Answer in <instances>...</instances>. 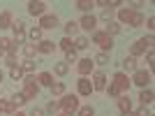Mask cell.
<instances>
[{
	"label": "cell",
	"mask_w": 155,
	"mask_h": 116,
	"mask_svg": "<svg viewBox=\"0 0 155 116\" xmlns=\"http://www.w3.org/2000/svg\"><path fill=\"white\" fill-rule=\"evenodd\" d=\"M143 14H139V12H132V9H120L118 12V23H127V26H132V28H139V26H143Z\"/></svg>",
	"instance_id": "cell-1"
},
{
	"label": "cell",
	"mask_w": 155,
	"mask_h": 116,
	"mask_svg": "<svg viewBox=\"0 0 155 116\" xmlns=\"http://www.w3.org/2000/svg\"><path fill=\"white\" fill-rule=\"evenodd\" d=\"M39 93V86H37V79L32 77V74H28L26 79H23V93L21 95L26 97V100H35Z\"/></svg>",
	"instance_id": "cell-2"
},
{
	"label": "cell",
	"mask_w": 155,
	"mask_h": 116,
	"mask_svg": "<svg viewBox=\"0 0 155 116\" xmlns=\"http://www.w3.org/2000/svg\"><path fill=\"white\" fill-rule=\"evenodd\" d=\"M93 42H95V44L100 46V49H102L100 53H107V51H111V46H114L111 37H109V35H107L104 30H95V32H93Z\"/></svg>",
	"instance_id": "cell-3"
},
{
	"label": "cell",
	"mask_w": 155,
	"mask_h": 116,
	"mask_svg": "<svg viewBox=\"0 0 155 116\" xmlns=\"http://www.w3.org/2000/svg\"><path fill=\"white\" fill-rule=\"evenodd\" d=\"M58 107L65 111V114H74L79 109V97L77 95H63V100L58 102Z\"/></svg>",
	"instance_id": "cell-4"
},
{
	"label": "cell",
	"mask_w": 155,
	"mask_h": 116,
	"mask_svg": "<svg viewBox=\"0 0 155 116\" xmlns=\"http://www.w3.org/2000/svg\"><path fill=\"white\" fill-rule=\"evenodd\" d=\"M153 49V37H141V39H137L134 44H132V58L139 56V53H146Z\"/></svg>",
	"instance_id": "cell-5"
},
{
	"label": "cell",
	"mask_w": 155,
	"mask_h": 116,
	"mask_svg": "<svg viewBox=\"0 0 155 116\" xmlns=\"http://www.w3.org/2000/svg\"><path fill=\"white\" fill-rule=\"evenodd\" d=\"M111 84H114L118 90H120V93H123V90H127V88H130V84H132V81H130V77L125 74V72H116Z\"/></svg>",
	"instance_id": "cell-6"
},
{
	"label": "cell",
	"mask_w": 155,
	"mask_h": 116,
	"mask_svg": "<svg viewBox=\"0 0 155 116\" xmlns=\"http://www.w3.org/2000/svg\"><path fill=\"white\" fill-rule=\"evenodd\" d=\"M132 84H137V86H141V88H146L148 86V81H150V72H146V70H137L134 72V77L130 79Z\"/></svg>",
	"instance_id": "cell-7"
},
{
	"label": "cell",
	"mask_w": 155,
	"mask_h": 116,
	"mask_svg": "<svg viewBox=\"0 0 155 116\" xmlns=\"http://www.w3.org/2000/svg\"><path fill=\"white\" fill-rule=\"evenodd\" d=\"M12 28H14V44H23V39H26V26H23V21L12 23Z\"/></svg>",
	"instance_id": "cell-8"
},
{
	"label": "cell",
	"mask_w": 155,
	"mask_h": 116,
	"mask_svg": "<svg viewBox=\"0 0 155 116\" xmlns=\"http://www.w3.org/2000/svg\"><path fill=\"white\" fill-rule=\"evenodd\" d=\"M58 26V16L56 14H42V19H39V28L44 30V28H56Z\"/></svg>",
	"instance_id": "cell-9"
},
{
	"label": "cell",
	"mask_w": 155,
	"mask_h": 116,
	"mask_svg": "<svg viewBox=\"0 0 155 116\" xmlns=\"http://www.w3.org/2000/svg\"><path fill=\"white\" fill-rule=\"evenodd\" d=\"M77 86H79V95H84V97H88L93 93V84H91V79H86V77L79 79Z\"/></svg>",
	"instance_id": "cell-10"
},
{
	"label": "cell",
	"mask_w": 155,
	"mask_h": 116,
	"mask_svg": "<svg viewBox=\"0 0 155 116\" xmlns=\"http://www.w3.org/2000/svg\"><path fill=\"white\" fill-rule=\"evenodd\" d=\"M93 60L91 58H81V60H79V65H77V70H79V74H81V77H86V74H91L93 72Z\"/></svg>",
	"instance_id": "cell-11"
},
{
	"label": "cell",
	"mask_w": 155,
	"mask_h": 116,
	"mask_svg": "<svg viewBox=\"0 0 155 116\" xmlns=\"http://www.w3.org/2000/svg\"><path fill=\"white\" fill-rule=\"evenodd\" d=\"M44 9H46V5L44 2H35V0H32V2H28V14H32V16H42V14H44Z\"/></svg>",
	"instance_id": "cell-12"
},
{
	"label": "cell",
	"mask_w": 155,
	"mask_h": 116,
	"mask_svg": "<svg viewBox=\"0 0 155 116\" xmlns=\"http://www.w3.org/2000/svg\"><path fill=\"white\" fill-rule=\"evenodd\" d=\"M95 23H97V19H95V16H93V14H86L84 19H81V23H79V28H84V30L95 32Z\"/></svg>",
	"instance_id": "cell-13"
},
{
	"label": "cell",
	"mask_w": 155,
	"mask_h": 116,
	"mask_svg": "<svg viewBox=\"0 0 155 116\" xmlns=\"http://www.w3.org/2000/svg\"><path fill=\"white\" fill-rule=\"evenodd\" d=\"M107 88V77H104L102 72H97L95 77H93V90H104Z\"/></svg>",
	"instance_id": "cell-14"
},
{
	"label": "cell",
	"mask_w": 155,
	"mask_h": 116,
	"mask_svg": "<svg viewBox=\"0 0 155 116\" xmlns=\"http://www.w3.org/2000/svg\"><path fill=\"white\" fill-rule=\"evenodd\" d=\"M118 109L123 111V114H130V111H132V100H130L127 95H120L118 97Z\"/></svg>",
	"instance_id": "cell-15"
},
{
	"label": "cell",
	"mask_w": 155,
	"mask_h": 116,
	"mask_svg": "<svg viewBox=\"0 0 155 116\" xmlns=\"http://www.w3.org/2000/svg\"><path fill=\"white\" fill-rule=\"evenodd\" d=\"M53 49H56V44H53L51 39H42L37 44V51L39 53H53Z\"/></svg>",
	"instance_id": "cell-16"
},
{
	"label": "cell",
	"mask_w": 155,
	"mask_h": 116,
	"mask_svg": "<svg viewBox=\"0 0 155 116\" xmlns=\"http://www.w3.org/2000/svg\"><path fill=\"white\" fill-rule=\"evenodd\" d=\"M139 100H141L143 107H148V104L153 102V90H150V88H141V93H139Z\"/></svg>",
	"instance_id": "cell-17"
},
{
	"label": "cell",
	"mask_w": 155,
	"mask_h": 116,
	"mask_svg": "<svg viewBox=\"0 0 155 116\" xmlns=\"http://www.w3.org/2000/svg\"><path fill=\"white\" fill-rule=\"evenodd\" d=\"M14 109H16V104L12 102V100H0V114L5 111V114H14Z\"/></svg>",
	"instance_id": "cell-18"
},
{
	"label": "cell",
	"mask_w": 155,
	"mask_h": 116,
	"mask_svg": "<svg viewBox=\"0 0 155 116\" xmlns=\"http://www.w3.org/2000/svg\"><path fill=\"white\" fill-rule=\"evenodd\" d=\"M77 32H79V23H77V21H67V23H65V37L77 35Z\"/></svg>",
	"instance_id": "cell-19"
},
{
	"label": "cell",
	"mask_w": 155,
	"mask_h": 116,
	"mask_svg": "<svg viewBox=\"0 0 155 116\" xmlns=\"http://www.w3.org/2000/svg\"><path fill=\"white\" fill-rule=\"evenodd\" d=\"M37 81L42 86H53V74H51V72H42V74L37 77Z\"/></svg>",
	"instance_id": "cell-20"
},
{
	"label": "cell",
	"mask_w": 155,
	"mask_h": 116,
	"mask_svg": "<svg viewBox=\"0 0 155 116\" xmlns=\"http://www.w3.org/2000/svg\"><path fill=\"white\" fill-rule=\"evenodd\" d=\"M53 72H56L58 77H65V74L70 72V65L65 63V60H63V63H56V65H53Z\"/></svg>",
	"instance_id": "cell-21"
},
{
	"label": "cell",
	"mask_w": 155,
	"mask_h": 116,
	"mask_svg": "<svg viewBox=\"0 0 155 116\" xmlns=\"http://www.w3.org/2000/svg\"><path fill=\"white\" fill-rule=\"evenodd\" d=\"M12 26V12H2L0 14V28L5 30V28Z\"/></svg>",
	"instance_id": "cell-22"
},
{
	"label": "cell",
	"mask_w": 155,
	"mask_h": 116,
	"mask_svg": "<svg viewBox=\"0 0 155 116\" xmlns=\"http://www.w3.org/2000/svg\"><path fill=\"white\" fill-rule=\"evenodd\" d=\"M123 67H125V74H127V72H137V60L132 56L125 58V60H123Z\"/></svg>",
	"instance_id": "cell-23"
},
{
	"label": "cell",
	"mask_w": 155,
	"mask_h": 116,
	"mask_svg": "<svg viewBox=\"0 0 155 116\" xmlns=\"http://www.w3.org/2000/svg\"><path fill=\"white\" fill-rule=\"evenodd\" d=\"M104 32H107L109 37H111V35H118V32H120V23H118V21H109V26H107Z\"/></svg>",
	"instance_id": "cell-24"
},
{
	"label": "cell",
	"mask_w": 155,
	"mask_h": 116,
	"mask_svg": "<svg viewBox=\"0 0 155 116\" xmlns=\"http://www.w3.org/2000/svg\"><path fill=\"white\" fill-rule=\"evenodd\" d=\"M93 7H95L93 0H79L77 2V9H81V12H88V9H93Z\"/></svg>",
	"instance_id": "cell-25"
},
{
	"label": "cell",
	"mask_w": 155,
	"mask_h": 116,
	"mask_svg": "<svg viewBox=\"0 0 155 116\" xmlns=\"http://www.w3.org/2000/svg\"><path fill=\"white\" fill-rule=\"evenodd\" d=\"M9 77H12L14 81H19V79L23 77V70H21V65H16V67H9Z\"/></svg>",
	"instance_id": "cell-26"
},
{
	"label": "cell",
	"mask_w": 155,
	"mask_h": 116,
	"mask_svg": "<svg viewBox=\"0 0 155 116\" xmlns=\"http://www.w3.org/2000/svg\"><path fill=\"white\" fill-rule=\"evenodd\" d=\"M35 67H37V63H35V60H26V63L21 65V70L26 72V74H32V72H35Z\"/></svg>",
	"instance_id": "cell-27"
},
{
	"label": "cell",
	"mask_w": 155,
	"mask_h": 116,
	"mask_svg": "<svg viewBox=\"0 0 155 116\" xmlns=\"http://www.w3.org/2000/svg\"><path fill=\"white\" fill-rule=\"evenodd\" d=\"M95 114V109H93L91 104H86V107H79L77 109V116H93Z\"/></svg>",
	"instance_id": "cell-28"
},
{
	"label": "cell",
	"mask_w": 155,
	"mask_h": 116,
	"mask_svg": "<svg viewBox=\"0 0 155 116\" xmlns=\"http://www.w3.org/2000/svg\"><path fill=\"white\" fill-rule=\"evenodd\" d=\"M30 39H32V44H35V42H42V28H32L30 30Z\"/></svg>",
	"instance_id": "cell-29"
},
{
	"label": "cell",
	"mask_w": 155,
	"mask_h": 116,
	"mask_svg": "<svg viewBox=\"0 0 155 116\" xmlns=\"http://www.w3.org/2000/svg\"><path fill=\"white\" fill-rule=\"evenodd\" d=\"M72 46H74V51H77V49H86V46H88V37H77Z\"/></svg>",
	"instance_id": "cell-30"
},
{
	"label": "cell",
	"mask_w": 155,
	"mask_h": 116,
	"mask_svg": "<svg viewBox=\"0 0 155 116\" xmlns=\"http://www.w3.org/2000/svg\"><path fill=\"white\" fill-rule=\"evenodd\" d=\"M23 53H26V56H28V60H30V58L35 56V53H37V44H26V46H23Z\"/></svg>",
	"instance_id": "cell-31"
},
{
	"label": "cell",
	"mask_w": 155,
	"mask_h": 116,
	"mask_svg": "<svg viewBox=\"0 0 155 116\" xmlns=\"http://www.w3.org/2000/svg\"><path fill=\"white\" fill-rule=\"evenodd\" d=\"M51 88H53V95H65V84L63 81H56Z\"/></svg>",
	"instance_id": "cell-32"
},
{
	"label": "cell",
	"mask_w": 155,
	"mask_h": 116,
	"mask_svg": "<svg viewBox=\"0 0 155 116\" xmlns=\"http://www.w3.org/2000/svg\"><path fill=\"white\" fill-rule=\"evenodd\" d=\"M58 44H60V49H65V51H72V49H74V46H72V39H70V37H63Z\"/></svg>",
	"instance_id": "cell-33"
},
{
	"label": "cell",
	"mask_w": 155,
	"mask_h": 116,
	"mask_svg": "<svg viewBox=\"0 0 155 116\" xmlns=\"http://www.w3.org/2000/svg\"><path fill=\"white\" fill-rule=\"evenodd\" d=\"M93 63H97V65H109V56H107V53H97Z\"/></svg>",
	"instance_id": "cell-34"
},
{
	"label": "cell",
	"mask_w": 155,
	"mask_h": 116,
	"mask_svg": "<svg viewBox=\"0 0 155 116\" xmlns=\"http://www.w3.org/2000/svg\"><path fill=\"white\" fill-rule=\"evenodd\" d=\"M9 100H12L14 104H26V102H28V100H26V97H23V95H21V93H14V95L9 97Z\"/></svg>",
	"instance_id": "cell-35"
},
{
	"label": "cell",
	"mask_w": 155,
	"mask_h": 116,
	"mask_svg": "<svg viewBox=\"0 0 155 116\" xmlns=\"http://www.w3.org/2000/svg\"><path fill=\"white\" fill-rule=\"evenodd\" d=\"M104 90H107V93H109L111 97H120V90H118V88H116V86H114V84H109V86H107V88H104Z\"/></svg>",
	"instance_id": "cell-36"
},
{
	"label": "cell",
	"mask_w": 155,
	"mask_h": 116,
	"mask_svg": "<svg viewBox=\"0 0 155 116\" xmlns=\"http://www.w3.org/2000/svg\"><path fill=\"white\" fill-rule=\"evenodd\" d=\"M5 60H7V65H9V67H16V53H7Z\"/></svg>",
	"instance_id": "cell-37"
},
{
	"label": "cell",
	"mask_w": 155,
	"mask_h": 116,
	"mask_svg": "<svg viewBox=\"0 0 155 116\" xmlns=\"http://www.w3.org/2000/svg\"><path fill=\"white\" fill-rule=\"evenodd\" d=\"M46 111H51V114H58V111H60V107H58V102H53V100H51V102L46 104Z\"/></svg>",
	"instance_id": "cell-38"
},
{
	"label": "cell",
	"mask_w": 155,
	"mask_h": 116,
	"mask_svg": "<svg viewBox=\"0 0 155 116\" xmlns=\"http://www.w3.org/2000/svg\"><path fill=\"white\" fill-rule=\"evenodd\" d=\"M65 63H77V51L72 49V51H67V56H65Z\"/></svg>",
	"instance_id": "cell-39"
},
{
	"label": "cell",
	"mask_w": 155,
	"mask_h": 116,
	"mask_svg": "<svg viewBox=\"0 0 155 116\" xmlns=\"http://www.w3.org/2000/svg\"><path fill=\"white\" fill-rule=\"evenodd\" d=\"M134 116H153V114H150L148 107H139V109L134 111Z\"/></svg>",
	"instance_id": "cell-40"
},
{
	"label": "cell",
	"mask_w": 155,
	"mask_h": 116,
	"mask_svg": "<svg viewBox=\"0 0 155 116\" xmlns=\"http://www.w3.org/2000/svg\"><path fill=\"white\" fill-rule=\"evenodd\" d=\"M111 16H114V9H109V7H107V9H102V19H104V21H111Z\"/></svg>",
	"instance_id": "cell-41"
},
{
	"label": "cell",
	"mask_w": 155,
	"mask_h": 116,
	"mask_svg": "<svg viewBox=\"0 0 155 116\" xmlns=\"http://www.w3.org/2000/svg\"><path fill=\"white\" fill-rule=\"evenodd\" d=\"M146 60H148V65L153 67V63H155V53H153V49L148 51V56H146Z\"/></svg>",
	"instance_id": "cell-42"
},
{
	"label": "cell",
	"mask_w": 155,
	"mask_h": 116,
	"mask_svg": "<svg viewBox=\"0 0 155 116\" xmlns=\"http://www.w3.org/2000/svg\"><path fill=\"white\" fill-rule=\"evenodd\" d=\"M146 28H148V30H153V28H155V19H153V16L146 21Z\"/></svg>",
	"instance_id": "cell-43"
},
{
	"label": "cell",
	"mask_w": 155,
	"mask_h": 116,
	"mask_svg": "<svg viewBox=\"0 0 155 116\" xmlns=\"http://www.w3.org/2000/svg\"><path fill=\"white\" fill-rule=\"evenodd\" d=\"M30 116H44V111H42V109H32Z\"/></svg>",
	"instance_id": "cell-44"
},
{
	"label": "cell",
	"mask_w": 155,
	"mask_h": 116,
	"mask_svg": "<svg viewBox=\"0 0 155 116\" xmlns=\"http://www.w3.org/2000/svg\"><path fill=\"white\" fill-rule=\"evenodd\" d=\"M12 116H26V114H21V111H14V114Z\"/></svg>",
	"instance_id": "cell-45"
},
{
	"label": "cell",
	"mask_w": 155,
	"mask_h": 116,
	"mask_svg": "<svg viewBox=\"0 0 155 116\" xmlns=\"http://www.w3.org/2000/svg\"><path fill=\"white\" fill-rule=\"evenodd\" d=\"M58 116H72V114H65V111H60V114Z\"/></svg>",
	"instance_id": "cell-46"
},
{
	"label": "cell",
	"mask_w": 155,
	"mask_h": 116,
	"mask_svg": "<svg viewBox=\"0 0 155 116\" xmlns=\"http://www.w3.org/2000/svg\"><path fill=\"white\" fill-rule=\"evenodd\" d=\"M123 116H134V114H132V111H130V114H123Z\"/></svg>",
	"instance_id": "cell-47"
},
{
	"label": "cell",
	"mask_w": 155,
	"mask_h": 116,
	"mask_svg": "<svg viewBox=\"0 0 155 116\" xmlns=\"http://www.w3.org/2000/svg\"><path fill=\"white\" fill-rule=\"evenodd\" d=\"M0 81H2V72H0Z\"/></svg>",
	"instance_id": "cell-48"
},
{
	"label": "cell",
	"mask_w": 155,
	"mask_h": 116,
	"mask_svg": "<svg viewBox=\"0 0 155 116\" xmlns=\"http://www.w3.org/2000/svg\"><path fill=\"white\" fill-rule=\"evenodd\" d=\"M2 53H5V51H2V49H0V56H2Z\"/></svg>",
	"instance_id": "cell-49"
}]
</instances>
